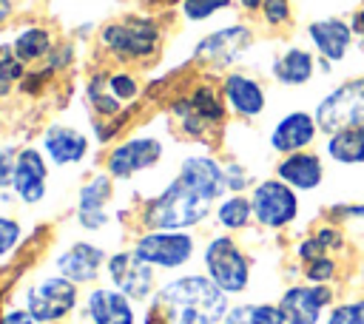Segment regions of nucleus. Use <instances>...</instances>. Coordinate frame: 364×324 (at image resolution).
<instances>
[{
  "label": "nucleus",
  "mask_w": 364,
  "mask_h": 324,
  "mask_svg": "<svg viewBox=\"0 0 364 324\" xmlns=\"http://www.w3.org/2000/svg\"><path fill=\"white\" fill-rule=\"evenodd\" d=\"M228 196L225 165L213 156H188L176 179L145 205L142 225L148 230H188L208 219L213 202Z\"/></svg>",
  "instance_id": "obj_1"
},
{
  "label": "nucleus",
  "mask_w": 364,
  "mask_h": 324,
  "mask_svg": "<svg viewBox=\"0 0 364 324\" xmlns=\"http://www.w3.org/2000/svg\"><path fill=\"white\" fill-rule=\"evenodd\" d=\"M230 296L205 273L179 276L162 284L154 296V313L168 324H219L230 307Z\"/></svg>",
  "instance_id": "obj_2"
},
{
  "label": "nucleus",
  "mask_w": 364,
  "mask_h": 324,
  "mask_svg": "<svg viewBox=\"0 0 364 324\" xmlns=\"http://www.w3.org/2000/svg\"><path fill=\"white\" fill-rule=\"evenodd\" d=\"M313 117L318 122L321 136L336 134L350 125H364V71L350 74L338 80L333 88H327L316 99Z\"/></svg>",
  "instance_id": "obj_3"
},
{
  "label": "nucleus",
  "mask_w": 364,
  "mask_h": 324,
  "mask_svg": "<svg viewBox=\"0 0 364 324\" xmlns=\"http://www.w3.org/2000/svg\"><path fill=\"white\" fill-rule=\"evenodd\" d=\"M202 261H205V276L228 296H239L250 287V273H253L250 259L230 233L213 236L205 244Z\"/></svg>",
  "instance_id": "obj_4"
},
{
  "label": "nucleus",
  "mask_w": 364,
  "mask_h": 324,
  "mask_svg": "<svg viewBox=\"0 0 364 324\" xmlns=\"http://www.w3.org/2000/svg\"><path fill=\"white\" fill-rule=\"evenodd\" d=\"M250 205H253V219L264 230H287L299 222L301 216V193L293 190L287 182L279 176H264L250 188Z\"/></svg>",
  "instance_id": "obj_5"
},
{
  "label": "nucleus",
  "mask_w": 364,
  "mask_h": 324,
  "mask_svg": "<svg viewBox=\"0 0 364 324\" xmlns=\"http://www.w3.org/2000/svg\"><path fill=\"white\" fill-rule=\"evenodd\" d=\"M100 43L119 60H145L159 48V26L151 17H125L119 23H108Z\"/></svg>",
  "instance_id": "obj_6"
},
{
  "label": "nucleus",
  "mask_w": 364,
  "mask_h": 324,
  "mask_svg": "<svg viewBox=\"0 0 364 324\" xmlns=\"http://www.w3.org/2000/svg\"><path fill=\"white\" fill-rule=\"evenodd\" d=\"M276 301L287 324H321L327 310L338 301V293H336V284L293 281L279 293Z\"/></svg>",
  "instance_id": "obj_7"
},
{
  "label": "nucleus",
  "mask_w": 364,
  "mask_h": 324,
  "mask_svg": "<svg viewBox=\"0 0 364 324\" xmlns=\"http://www.w3.org/2000/svg\"><path fill=\"white\" fill-rule=\"evenodd\" d=\"M304 40L318 60H327L333 65H344L353 54H358L350 17H338V14L316 17L304 26Z\"/></svg>",
  "instance_id": "obj_8"
},
{
  "label": "nucleus",
  "mask_w": 364,
  "mask_h": 324,
  "mask_svg": "<svg viewBox=\"0 0 364 324\" xmlns=\"http://www.w3.org/2000/svg\"><path fill=\"white\" fill-rule=\"evenodd\" d=\"M228 105L222 97V88L199 85L191 97L173 102V117H179L182 131L191 136H205L208 131L219 128L228 119Z\"/></svg>",
  "instance_id": "obj_9"
},
{
  "label": "nucleus",
  "mask_w": 364,
  "mask_h": 324,
  "mask_svg": "<svg viewBox=\"0 0 364 324\" xmlns=\"http://www.w3.org/2000/svg\"><path fill=\"white\" fill-rule=\"evenodd\" d=\"M253 45V28L245 23H233L225 28L210 31L208 37H202L193 48V60L213 68V71H225Z\"/></svg>",
  "instance_id": "obj_10"
},
{
  "label": "nucleus",
  "mask_w": 364,
  "mask_h": 324,
  "mask_svg": "<svg viewBox=\"0 0 364 324\" xmlns=\"http://www.w3.org/2000/svg\"><path fill=\"white\" fill-rule=\"evenodd\" d=\"M193 236L185 230H151L134 242V253L151 267H182L193 256Z\"/></svg>",
  "instance_id": "obj_11"
},
{
  "label": "nucleus",
  "mask_w": 364,
  "mask_h": 324,
  "mask_svg": "<svg viewBox=\"0 0 364 324\" xmlns=\"http://www.w3.org/2000/svg\"><path fill=\"white\" fill-rule=\"evenodd\" d=\"M318 139H321V131L313 117V108H293V111L282 114L267 134V145L279 156H287L296 151H310V148H316Z\"/></svg>",
  "instance_id": "obj_12"
},
{
  "label": "nucleus",
  "mask_w": 364,
  "mask_h": 324,
  "mask_svg": "<svg viewBox=\"0 0 364 324\" xmlns=\"http://www.w3.org/2000/svg\"><path fill=\"white\" fill-rule=\"evenodd\" d=\"M77 307V284L65 276L43 279L26 293V310L34 315L37 324H54L63 321Z\"/></svg>",
  "instance_id": "obj_13"
},
{
  "label": "nucleus",
  "mask_w": 364,
  "mask_h": 324,
  "mask_svg": "<svg viewBox=\"0 0 364 324\" xmlns=\"http://www.w3.org/2000/svg\"><path fill=\"white\" fill-rule=\"evenodd\" d=\"M219 88L228 111L239 119H259L267 111V88L259 77L247 71H228Z\"/></svg>",
  "instance_id": "obj_14"
},
{
  "label": "nucleus",
  "mask_w": 364,
  "mask_h": 324,
  "mask_svg": "<svg viewBox=\"0 0 364 324\" xmlns=\"http://www.w3.org/2000/svg\"><path fill=\"white\" fill-rule=\"evenodd\" d=\"M267 71L282 88H304L318 77V57L310 45L287 43L273 54Z\"/></svg>",
  "instance_id": "obj_15"
},
{
  "label": "nucleus",
  "mask_w": 364,
  "mask_h": 324,
  "mask_svg": "<svg viewBox=\"0 0 364 324\" xmlns=\"http://www.w3.org/2000/svg\"><path fill=\"white\" fill-rule=\"evenodd\" d=\"M273 176H279L282 182H287L293 190L299 193H313L324 185L327 179V159L321 151L310 148V151H296L287 156H279Z\"/></svg>",
  "instance_id": "obj_16"
},
{
  "label": "nucleus",
  "mask_w": 364,
  "mask_h": 324,
  "mask_svg": "<svg viewBox=\"0 0 364 324\" xmlns=\"http://www.w3.org/2000/svg\"><path fill=\"white\" fill-rule=\"evenodd\" d=\"M108 276H111L114 287L119 293H125L128 298L142 301L154 293V267L145 264L134 250L114 253L108 259Z\"/></svg>",
  "instance_id": "obj_17"
},
{
  "label": "nucleus",
  "mask_w": 364,
  "mask_h": 324,
  "mask_svg": "<svg viewBox=\"0 0 364 324\" xmlns=\"http://www.w3.org/2000/svg\"><path fill=\"white\" fill-rule=\"evenodd\" d=\"M162 156V145L159 139H151V136H134L122 145H117L111 153H108V173L117 176V179H125L136 171H145L151 168L154 162H159Z\"/></svg>",
  "instance_id": "obj_18"
},
{
  "label": "nucleus",
  "mask_w": 364,
  "mask_h": 324,
  "mask_svg": "<svg viewBox=\"0 0 364 324\" xmlns=\"http://www.w3.org/2000/svg\"><path fill=\"white\" fill-rule=\"evenodd\" d=\"M46 159L34 151V148H26L17 153V165H14V179H11V188L14 193L26 202V205H34L46 196Z\"/></svg>",
  "instance_id": "obj_19"
},
{
  "label": "nucleus",
  "mask_w": 364,
  "mask_h": 324,
  "mask_svg": "<svg viewBox=\"0 0 364 324\" xmlns=\"http://www.w3.org/2000/svg\"><path fill=\"white\" fill-rule=\"evenodd\" d=\"M321 153L338 168H364V125H350L321 136Z\"/></svg>",
  "instance_id": "obj_20"
},
{
  "label": "nucleus",
  "mask_w": 364,
  "mask_h": 324,
  "mask_svg": "<svg viewBox=\"0 0 364 324\" xmlns=\"http://www.w3.org/2000/svg\"><path fill=\"white\" fill-rule=\"evenodd\" d=\"M85 313L94 324H134L131 298L117 287H97L85 298Z\"/></svg>",
  "instance_id": "obj_21"
},
{
  "label": "nucleus",
  "mask_w": 364,
  "mask_h": 324,
  "mask_svg": "<svg viewBox=\"0 0 364 324\" xmlns=\"http://www.w3.org/2000/svg\"><path fill=\"white\" fill-rule=\"evenodd\" d=\"M102 261H105V253H102L97 244L77 242V244H71V247L57 259V270H60V276H65L68 281L82 284V281L97 279Z\"/></svg>",
  "instance_id": "obj_22"
},
{
  "label": "nucleus",
  "mask_w": 364,
  "mask_h": 324,
  "mask_svg": "<svg viewBox=\"0 0 364 324\" xmlns=\"http://www.w3.org/2000/svg\"><path fill=\"white\" fill-rule=\"evenodd\" d=\"M108 199H111V176L108 173H97L91 182L82 185L77 216H80V225L85 230H100L108 222V213H105Z\"/></svg>",
  "instance_id": "obj_23"
},
{
  "label": "nucleus",
  "mask_w": 364,
  "mask_h": 324,
  "mask_svg": "<svg viewBox=\"0 0 364 324\" xmlns=\"http://www.w3.org/2000/svg\"><path fill=\"white\" fill-rule=\"evenodd\" d=\"M43 148L46 153L57 162V165H74L85 156L88 151V139L74 131V128H63V125H54L43 134Z\"/></svg>",
  "instance_id": "obj_24"
},
{
  "label": "nucleus",
  "mask_w": 364,
  "mask_h": 324,
  "mask_svg": "<svg viewBox=\"0 0 364 324\" xmlns=\"http://www.w3.org/2000/svg\"><path fill=\"white\" fill-rule=\"evenodd\" d=\"M256 219H253V205H250V196L247 193H228V196L219 199V205H216V225L225 233L245 230Z\"/></svg>",
  "instance_id": "obj_25"
},
{
  "label": "nucleus",
  "mask_w": 364,
  "mask_h": 324,
  "mask_svg": "<svg viewBox=\"0 0 364 324\" xmlns=\"http://www.w3.org/2000/svg\"><path fill=\"white\" fill-rule=\"evenodd\" d=\"M11 48H14L17 60L31 63V60H40V57H46L51 51V37H48L46 28H26V31L17 34Z\"/></svg>",
  "instance_id": "obj_26"
},
{
  "label": "nucleus",
  "mask_w": 364,
  "mask_h": 324,
  "mask_svg": "<svg viewBox=\"0 0 364 324\" xmlns=\"http://www.w3.org/2000/svg\"><path fill=\"white\" fill-rule=\"evenodd\" d=\"M299 276H301V281H310V284H336L341 279V259L333 253H324V256L301 264Z\"/></svg>",
  "instance_id": "obj_27"
},
{
  "label": "nucleus",
  "mask_w": 364,
  "mask_h": 324,
  "mask_svg": "<svg viewBox=\"0 0 364 324\" xmlns=\"http://www.w3.org/2000/svg\"><path fill=\"white\" fill-rule=\"evenodd\" d=\"M310 233L321 242V247H324L327 253H333V256L347 253V230H344L341 225H336V222H330V219H321Z\"/></svg>",
  "instance_id": "obj_28"
},
{
  "label": "nucleus",
  "mask_w": 364,
  "mask_h": 324,
  "mask_svg": "<svg viewBox=\"0 0 364 324\" xmlns=\"http://www.w3.org/2000/svg\"><path fill=\"white\" fill-rule=\"evenodd\" d=\"M259 14L267 28H287L293 23V3L290 0H264Z\"/></svg>",
  "instance_id": "obj_29"
},
{
  "label": "nucleus",
  "mask_w": 364,
  "mask_h": 324,
  "mask_svg": "<svg viewBox=\"0 0 364 324\" xmlns=\"http://www.w3.org/2000/svg\"><path fill=\"white\" fill-rule=\"evenodd\" d=\"M23 71H26V63H23V60H17L14 48H0V97H6V94H9L11 82H14V80H20V77H23Z\"/></svg>",
  "instance_id": "obj_30"
},
{
  "label": "nucleus",
  "mask_w": 364,
  "mask_h": 324,
  "mask_svg": "<svg viewBox=\"0 0 364 324\" xmlns=\"http://www.w3.org/2000/svg\"><path fill=\"white\" fill-rule=\"evenodd\" d=\"M324 219L347 227V225H358L364 222V202H336L324 210Z\"/></svg>",
  "instance_id": "obj_31"
},
{
  "label": "nucleus",
  "mask_w": 364,
  "mask_h": 324,
  "mask_svg": "<svg viewBox=\"0 0 364 324\" xmlns=\"http://www.w3.org/2000/svg\"><path fill=\"white\" fill-rule=\"evenodd\" d=\"M233 0H182V14L191 20V23H199V20H208L213 17L216 11L228 9Z\"/></svg>",
  "instance_id": "obj_32"
},
{
  "label": "nucleus",
  "mask_w": 364,
  "mask_h": 324,
  "mask_svg": "<svg viewBox=\"0 0 364 324\" xmlns=\"http://www.w3.org/2000/svg\"><path fill=\"white\" fill-rule=\"evenodd\" d=\"M225 182H228V193H245L247 188H253L259 179H253V173L242 165V162H228L225 165Z\"/></svg>",
  "instance_id": "obj_33"
},
{
  "label": "nucleus",
  "mask_w": 364,
  "mask_h": 324,
  "mask_svg": "<svg viewBox=\"0 0 364 324\" xmlns=\"http://www.w3.org/2000/svg\"><path fill=\"white\" fill-rule=\"evenodd\" d=\"M250 324H287L279 301H256L250 307Z\"/></svg>",
  "instance_id": "obj_34"
},
{
  "label": "nucleus",
  "mask_w": 364,
  "mask_h": 324,
  "mask_svg": "<svg viewBox=\"0 0 364 324\" xmlns=\"http://www.w3.org/2000/svg\"><path fill=\"white\" fill-rule=\"evenodd\" d=\"M324 253H327V250L321 247V242H318L313 233H304V236L293 244V256H296L299 267L307 264V261H313V259H318V256H324Z\"/></svg>",
  "instance_id": "obj_35"
},
{
  "label": "nucleus",
  "mask_w": 364,
  "mask_h": 324,
  "mask_svg": "<svg viewBox=\"0 0 364 324\" xmlns=\"http://www.w3.org/2000/svg\"><path fill=\"white\" fill-rule=\"evenodd\" d=\"M105 85L117 99H131L139 91V85H136V80L131 74H111V77H105Z\"/></svg>",
  "instance_id": "obj_36"
},
{
  "label": "nucleus",
  "mask_w": 364,
  "mask_h": 324,
  "mask_svg": "<svg viewBox=\"0 0 364 324\" xmlns=\"http://www.w3.org/2000/svg\"><path fill=\"white\" fill-rule=\"evenodd\" d=\"M321 324H358L355 310H353V301H350V298H338V301L327 310V315H324Z\"/></svg>",
  "instance_id": "obj_37"
},
{
  "label": "nucleus",
  "mask_w": 364,
  "mask_h": 324,
  "mask_svg": "<svg viewBox=\"0 0 364 324\" xmlns=\"http://www.w3.org/2000/svg\"><path fill=\"white\" fill-rule=\"evenodd\" d=\"M20 239V225L9 216H0V256H6Z\"/></svg>",
  "instance_id": "obj_38"
},
{
  "label": "nucleus",
  "mask_w": 364,
  "mask_h": 324,
  "mask_svg": "<svg viewBox=\"0 0 364 324\" xmlns=\"http://www.w3.org/2000/svg\"><path fill=\"white\" fill-rule=\"evenodd\" d=\"M14 165H17V156H14L9 148H0V188H3V185H11V179H14Z\"/></svg>",
  "instance_id": "obj_39"
},
{
  "label": "nucleus",
  "mask_w": 364,
  "mask_h": 324,
  "mask_svg": "<svg viewBox=\"0 0 364 324\" xmlns=\"http://www.w3.org/2000/svg\"><path fill=\"white\" fill-rule=\"evenodd\" d=\"M250 307H253V304H247V301H242V304H230L228 313H225V321H222V324H250Z\"/></svg>",
  "instance_id": "obj_40"
},
{
  "label": "nucleus",
  "mask_w": 364,
  "mask_h": 324,
  "mask_svg": "<svg viewBox=\"0 0 364 324\" xmlns=\"http://www.w3.org/2000/svg\"><path fill=\"white\" fill-rule=\"evenodd\" d=\"M350 26H353V34H355V48H358V54H364V6H358L350 14Z\"/></svg>",
  "instance_id": "obj_41"
},
{
  "label": "nucleus",
  "mask_w": 364,
  "mask_h": 324,
  "mask_svg": "<svg viewBox=\"0 0 364 324\" xmlns=\"http://www.w3.org/2000/svg\"><path fill=\"white\" fill-rule=\"evenodd\" d=\"M0 324H37V321H34V315L28 310H9L0 318Z\"/></svg>",
  "instance_id": "obj_42"
},
{
  "label": "nucleus",
  "mask_w": 364,
  "mask_h": 324,
  "mask_svg": "<svg viewBox=\"0 0 364 324\" xmlns=\"http://www.w3.org/2000/svg\"><path fill=\"white\" fill-rule=\"evenodd\" d=\"M247 14H253V11H262V6H264V0H236Z\"/></svg>",
  "instance_id": "obj_43"
},
{
  "label": "nucleus",
  "mask_w": 364,
  "mask_h": 324,
  "mask_svg": "<svg viewBox=\"0 0 364 324\" xmlns=\"http://www.w3.org/2000/svg\"><path fill=\"white\" fill-rule=\"evenodd\" d=\"M350 301H353V310H355L358 324H364V296H355V298H350Z\"/></svg>",
  "instance_id": "obj_44"
},
{
  "label": "nucleus",
  "mask_w": 364,
  "mask_h": 324,
  "mask_svg": "<svg viewBox=\"0 0 364 324\" xmlns=\"http://www.w3.org/2000/svg\"><path fill=\"white\" fill-rule=\"evenodd\" d=\"M9 14H11V0H0V26L9 20Z\"/></svg>",
  "instance_id": "obj_45"
}]
</instances>
